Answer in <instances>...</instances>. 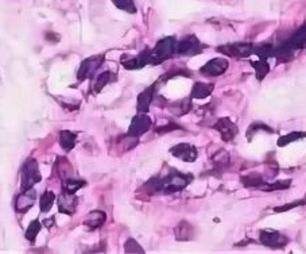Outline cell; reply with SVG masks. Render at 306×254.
Wrapping results in <instances>:
<instances>
[{"label": "cell", "mask_w": 306, "mask_h": 254, "mask_svg": "<svg viewBox=\"0 0 306 254\" xmlns=\"http://www.w3.org/2000/svg\"><path fill=\"white\" fill-rule=\"evenodd\" d=\"M113 79V74L111 72H104V73L98 74L97 79H96L95 84H93V89L95 92H100L104 87H106L108 83Z\"/></svg>", "instance_id": "4316f807"}, {"label": "cell", "mask_w": 306, "mask_h": 254, "mask_svg": "<svg viewBox=\"0 0 306 254\" xmlns=\"http://www.w3.org/2000/svg\"><path fill=\"white\" fill-rule=\"evenodd\" d=\"M215 130H217L221 135V140L226 141V142H230L232 141L237 134V127L236 125L233 123L231 119L228 118H221L215 123Z\"/></svg>", "instance_id": "9c48e42d"}, {"label": "cell", "mask_w": 306, "mask_h": 254, "mask_svg": "<svg viewBox=\"0 0 306 254\" xmlns=\"http://www.w3.org/2000/svg\"><path fill=\"white\" fill-rule=\"evenodd\" d=\"M64 185H65V192H68V193H76L80 188L85 187L87 183H85L84 180H78V179H73V177H68V179L65 180V183H64Z\"/></svg>", "instance_id": "d4e9b609"}, {"label": "cell", "mask_w": 306, "mask_h": 254, "mask_svg": "<svg viewBox=\"0 0 306 254\" xmlns=\"http://www.w3.org/2000/svg\"><path fill=\"white\" fill-rule=\"evenodd\" d=\"M177 53L181 55H196L201 53L200 41L197 40L194 35H189L183 41H181L177 48Z\"/></svg>", "instance_id": "7c38bea8"}, {"label": "cell", "mask_w": 306, "mask_h": 254, "mask_svg": "<svg viewBox=\"0 0 306 254\" xmlns=\"http://www.w3.org/2000/svg\"><path fill=\"white\" fill-rule=\"evenodd\" d=\"M112 3L116 6L119 10L128 12V14H135L136 7H135L134 0H112Z\"/></svg>", "instance_id": "f546056e"}, {"label": "cell", "mask_w": 306, "mask_h": 254, "mask_svg": "<svg viewBox=\"0 0 306 254\" xmlns=\"http://www.w3.org/2000/svg\"><path fill=\"white\" fill-rule=\"evenodd\" d=\"M274 52H275V49H274L273 45L270 44L259 45V46L254 48V53L258 55L259 60H267L269 57L274 55Z\"/></svg>", "instance_id": "cb8c5ba5"}, {"label": "cell", "mask_w": 306, "mask_h": 254, "mask_svg": "<svg viewBox=\"0 0 306 254\" xmlns=\"http://www.w3.org/2000/svg\"><path fill=\"white\" fill-rule=\"evenodd\" d=\"M227 69H228V61L226 58H213L209 63L205 64L204 67L200 69V72L204 76L215 77V76H220V74L224 73Z\"/></svg>", "instance_id": "8fae6325"}, {"label": "cell", "mask_w": 306, "mask_h": 254, "mask_svg": "<svg viewBox=\"0 0 306 254\" xmlns=\"http://www.w3.org/2000/svg\"><path fill=\"white\" fill-rule=\"evenodd\" d=\"M124 250H126V253H145L142 247L139 246L138 243H136V241L134 240H128L127 242H126Z\"/></svg>", "instance_id": "836d02e7"}, {"label": "cell", "mask_w": 306, "mask_h": 254, "mask_svg": "<svg viewBox=\"0 0 306 254\" xmlns=\"http://www.w3.org/2000/svg\"><path fill=\"white\" fill-rule=\"evenodd\" d=\"M251 65L255 68L256 72V79L258 80H263L266 77L267 73L270 72L269 64L266 63V60H259V61H251Z\"/></svg>", "instance_id": "603a6c76"}, {"label": "cell", "mask_w": 306, "mask_h": 254, "mask_svg": "<svg viewBox=\"0 0 306 254\" xmlns=\"http://www.w3.org/2000/svg\"><path fill=\"white\" fill-rule=\"evenodd\" d=\"M53 223H54V218H50V219H46V221H45V226H48V227H50L51 225H53Z\"/></svg>", "instance_id": "e575fe53"}, {"label": "cell", "mask_w": 306, "mask_h": 254, "mask_svg": "<svg viewBox=\"0 0 306 254\" xmlns=\"http://www.w3.org/2000/svg\"><path fill=\"white\" fill-rule=\"evenodd\" d=\"M177 48H178V42L175 41V38L168 37L160 40L154 50H150V64L158 65L164 63L165 60L170 58L173 54L177 53Z\"/></svg>", "instance_id": "3957f363"}, {"label": "cell", "mask_w": 306, "mask_h": 254, "mask_svg": "<svg viewBox=\"0 0 306 254\" xmlns=\"http://www.w3.org/2000/svg\"><path fill=\"white\" fill-rule=\"evenodd\" d=\"M292 184V180H279L277 183H273V184H264L260 189L266 192H271V191H283V189H288Z\"/></svg>", "instance_id": "f1b7e54d"}, {"label": "cell", "mask_w": 306, "mask_h": 254, "mask_svg": "<svg viewBox=\"0 0 306 254\" xmlns=\"http://www.w3.org/2000/svg\"><path fill=\"white\" fill-rule=\"evenodd\" d=\"M241 183L246 188H262L264 185V179L262 174L251 173L241 177Z\"/></svg>", "instance_id": "ffe728a7"}, {"label": "cell", "mask_w": 306, "mask_h": 254, "mask_svg": "<svg viewBox=\"0 0 306 254\" xmlns=\"http://www.w3.org/2000/svg\"><path fill=\"white\" fill-rule=\"evenodd\" d=\"M150 127H151V119H150L145 112H142V114L136 115V116L132 119L130 129H128V135L140 136L142 134L149 131Z\"/></svg>", "instance_id": "52a82bcc"}, {"label": "cell", "mask_w": 306, "mask_h": 254, "mask_svg": "<svg viewBox=\"0 0 306 254\" xmlns=\"http://www.w3.org/2000/svg\"><path fill=\"white\" fill-rule=\"evenodd\" d=\"M217 52L228 55V57L244 58L254 53V46L251 44H230L217 48Z\"/></svg>", "instance_id": "5b68a950"}, {"label": "cell", "mask_w": 306, "mask_h": 254, "mask_svg": "<svg viewBox=\"0 0 306 254\" xmlns=\"http://www.w3.org/2000/svg\"><path fill=\"white\" fill-rule=\"evenodd\" d=\"M106 219L107 217L103 211H92L91 214L87 215L84 223L89 230H96V228L101 227L104 225Z\"/></svg>", "instance_id": "e0dca14e"}, {"label": "cell", "mask_w": 306, "mask_h": 254, "mask_svg": "<svg viewBox=\"0 0 306 254\" xmlns=\"http://www.w3.org/2000/svg\"><path fill=\"white\" fill-rule=\"evenodd\" d=\"M35 198H37V193L33 191V189H29V191H23L22 195H19L16 198V202H15V208L19 212H25L33 206L35 203Z\"/></svg>", "instance_id": "4fadbf2b"}, {"label": "cell", "mask_w": 306, "mask_h": 254, "mask_svg": "<svg viewBox=\"0 0 306 254\" xmlns=\"http://www.w3.org/2000/svg\"><path fill=\"white\" fill-rule=\"evenodd\" d=\"M54 200H55V195L53 193V192L50 191L45 192L44 195H42V198H40V202H39L40 211H42V212H48V211H50Z\"/></svg>", "instance_id": "83f0119b"}, {"label": "cell", "mask_w": 306, "mask_h": 254, "mask_svg": "<svg viewBox=\"0 0 306 254\" xmlns=\"http://www.w3.org/2000/svg\"><path fill=\"white\" fill-rule=\"evenodd\" d=\"M77 198L73 193L64 192L58 198V208L64 214H73L77 206Z\"/></svg>", "instance_id": "5bb4252c"}, {"label": "cell", "mask_w": 306, "mask_h": 254, "mask_svg": "<svg viewBox=\"0 0 306 254\" xmlns=\"http://www.w3.org/2000/svg\"><path fill=\"white\" fill-rule=\"evenodd\" d=\"M298 49H306V25L302 27H299L298 31L289 38L288 41H284L281 46H278L275 49L274 54L277 55L279 61H288L293 57V53Z\"/></svg>", "instance_id": "6da1fadb"}, {"label": "cell", "mask_w": 306, "mask_h": 254, "mask_svg": "<svg viewBox=\"0 0 306 254\" xmlns=\"http://www.w3.org/2000/svg\"><path fill=\"white\" fill-rule=\"evenodd\" d=\"M192 177L188 174H182L179 172H172L164 179H157L154 181V191H160L164 193H173V192L181 191L186 185L189 184Z\"/></svg>", "instance_id": "7a4b0ae2"}, {"label": "cell", "mask_w": 306, "mask_h": 254, "mask_svg": "<svg viewBox=\"0 0 306 254\" xmlns=\"http://www.w3.org/2000/svg\"><path fill=\"white\" fill-rule=\"evenodd\" d=\"M40 180H42V176H40L39 168H38V162L33 159L29 160L23 166L22 191H29Z\"/></svg>", "instance_id": "277c9868"}, {"label": "cell", "mask_w": 306, "mask_h": 254, "mask_svg": "<svg viewBox=\"0 0 306 254\" xmlns=\"http://www.w3.org/2000/svg\"><path fill=\"white\" fill-rule=\"evenodd\" d=\"M175 237L179 241H188L193 237V228L188 222H181L178 227L175 228Z\"/></svg>", "instance_id": "7402d4cb"}, {"label": "cell", "mask_w": 306, "mask_h": 254, "mask_svg": "<svg viewBox=\"0 0 306 254\" xmlns=\"http://www.w3.org/2000/svg\"><path fill=\"white\" fill-rule=\"evenodd\" d=\"M103 60H104L103 57H91V58L84 60L80 65L78 74H77L78 80L83 81L88 77H92L96 70L98 69V67L103 64Z\"/></svg>", "instance_id": "30bf717a"}, {"label": "cell", "mask_w": 306, "mask_h": 254, "mask_svg": "<svg viewBox=\"0 0 306 254\" xmlns=\"http://www.w3.org/2000/svg\"><path fill=\"white\" fill-rule=\"evenodd\" d=\"M306 136V133H303V131H294V133H289L286 134V135L281 136L279 140H278V146H286V145L292 144V142H294V141L297 140H301V138H305Z\"/></svg>", "instance_id": "484cf974"}, {"label": "cell", "mask_w": 306, "mask_h": 254, "mask_svg": "<svg viewBox=\"0 0 306 254\" xmlns=\"http://www.w3.org/2000/svg\"><path fill=\"white\" fill-rule=\"evenodd\" d=\"M213 91V84H205V83H196L192 91L193 99H205Z\"/></svg>", "instance_id": "ac0fdd59"}, {"label": "cell", "mask_w": 306, "mask_h": 254, "mask_svg": "<svg viewBox=\"0 0 306 254\" xmlns=\"http://www.w3.org/2000/svg\"><path fill=\"white\" fill-rule=\"evenodd\" d=\"M258 130H266V131H269V133H273V130L270 129L269 126H266L264 123H260V122H255V123H252V125L250 126V129H248L247 131L248 140H250L251 134H255Z\"/></svg>", "instance_id": "1f68e13d"}, {"label": "cell", "mask_w": 306, "mask_h": 254, "mask_svg": "<svg viewBox=\"0 0 306 254\" xmlns=\"http://www.w3.org/2000/svg\"><path fill=\"white\" fill-rule=\"evenodd\" d=\"M121 64L127 69H140L145 65L150 64V50H145V52L140 53L139 55L134 57V58L121 60Z\"/></svg>", "instance_id": "9a60e30c"}, {"label": "cell", "mask_w": 306, "mask_h": 254, "mask_svg": "<svg viewBox=\"0 0 306 254\" xmlns=\"http://www.w3.org/2000/svg\"><path fill=\"white\" fill-rule=\"evenodd\" d=\"M154 88H155V85L145 89V91L138 96V106H136V108H138L139 112H147V111H149L150 106H151V102H153L154 99Z\"/></svg>", "instance_id": "2e32d148"}, {"label": "cell", "mask_w": 306, "mask_h": 254, "mask_svg": "<svg viewBox=\"0 0 306 254\" xmlns=\"http://www.w3.org/2000/svg\"><path fill=\"white\" fill-rule=\"evenodd\" d=\"M170 153L174 157L182 160L185 162H193L197 159V155H198L196 146H193L192 144H186V142L175 145L174 147L170 149Z\"/></svg>", "instance_id": "ba28073f"}, {"label": "cell", "mask_w": 306, "mask_h": 254, "mask_svg": "<svg viewBox=\"0 0 306 254\" xmlns=\"http://www.w3.org/2000/svg\"><path fill=\"white\" fill-rule=\"evenodd\" d=\"M260 242H262L264 246L273 247V249H279V247H283L284 245L289 242V238L278 231L263 230V231L260 232Z\"/></svg>", "instance_id": "8992f818"}, {"label": "cell", "mask_w": 306, "mask_h": 254, "mask_svg": "<svg viewBox=\"0 0 306 254\" xmlns=\"http://www.w3.org/2000/svg\"><path fill=\"white\" fill-rule=\"evenodd\" d=\"M190 107H192V102H190L189 99H183L170 104V106H169V110L172 111L174 115H177V116H181V115L189 112Z\"/></svg>", "instance_id": "44dd1931"}, {"label": "cell", "mask_w": 306, "mask_h": 254, "mask_svg": "<svg viewBox=\"0 0 306 254\" xmlns=\"http://www.w3.org/2000/svg\"><path fill=\"white\" fill-rule=\"evenodd\" d=\"M40 230V223L38 221H33L29 225V227H27V230H26V238L30 241V242H34V240L37 238L38 232H39Z\"/></svg>", "instance_id": "4dcf8cb0"}, {"label": "cell", "mask_w": 306, "mask_h": 254, "mask_svg": "<svg viewBox=\"0 0 306 254\" xmlns=\"http://www.w3.org/2000/svg\"><path fill=\"white\" fill-rule=\"evenodd\" d=\"M76 140L77 135L74 133H72V131L64 130V131L59 133V145H61V147L65 151H70L73 149L74 145H76Z\"/></svg>", "instance_id": "d6986e66"}, {"label": "cell", "mask_w": 306, "mask_h": 254, "mask_svg": "<svg viewBox=\"0 0 306 254\" xmlns=\"http://www.w3.org/2000/svg\"><path fill=\"white\" fill-rule=\"evenodd\" d=\"M306 204V200H297V202H292L290 204H284V206H281V207H275L274 208V211L275 212H284V211H289L292 210V208H295V207H299V206H305Z\"/></svg>", "instance_id": "d6a6232c"}]
</instances>
